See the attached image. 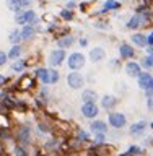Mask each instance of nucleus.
Instances as JSON below:
<instances>
[{
    "mask_svg": "<svg viewBox=\"0 0 153 156\" xmlns=\"http://www.w3.org/2000/svg\"><path fill=\"white\" fill-rule=\"evenodd\" d=\"M78 44H80L82 47H86V46H88V41H86V39H80V41H78Z\"/></svg>",
    "mask_w": 153,
    "mask_h": 156,
    "instance_id": "4c0bfd02",
    "label": "nucleus"
},
{
    "mask_svg": "<svg viewBox=\"0 0 153 156\" xmlns=\"http://www.w3.org/2000/svg\"><path fill=\"white\" fill-rule=\"evenodd\" d=\"M7 58H8V55H7V54H5V52H2V51H0V67H2V65H3V63H5V62H7Z\"/></svg>",
    "mask_w": 153,
    "mask_h": 156,
    "instance_id": "72a5a7b5",
    "label": "nucleus"
},
{
    "mask_svg": "<svg viewBox=\"0 0 153 156\" xmlns=\"http://www.w3.org/2000/svg\"><path fill=\"white\" fill-rule=\"evenodd\" d=\"M153 46V31L147 36V47H151Z\"/></svg>",
    "mask_w": 153,
    "mask_h": 156,
    "instance_id": "f704fd0d",
    "label": "nucleus"
},
{
    "mask_svg": "<svg viewBox=\"0 0 153 156\" xmlns=\"http://www.w3.org/2000/svg\"><path fill=\"white\" fill-rule=\"evenodd\" d=\"M24 68H26V62H24V60H20V58L12 65V70H13V72H23Z\"/></svg>",
    "mask_w": 153,
    "mask_h": 156,
    "instance_id": "a878e982",
    "label": "nucleus"
},
{
    "mask_svg": "<svg viewBox=\"0 0 153 156\" xmlns=\"http://www.w3.org/2000/svg\"><path fill=\"white\" fill-rule=\"evenodd\" d=\"M119 57L121 58H134L135 57V51L130 44L127 42H122L119 46Z\"/></svg>",
    "mask_w": 153,
    "mask_h": 156,
    "instance_id": "9b49d317",
    "label": "nucleus"
},
{
    "mask_svg": "<svg viewBox=\"0 0 153 156\" xmlns=\"http://www.w3.org/2000/svg\"><path fill=\"white\" fill-rule=\"evenodd\" d=\"M98 99V94L93 90H85L82 93V101L83 102H96Z\"/></svg>",
    "mask_w": 153,
    "mask_h": 156,
    "instance_id": "a211bd4d",
    "label": "nucleus"
},
{
    "mask_svg": "<svg viewBox=\"0 0 153 156\" xmlns=\"http://www.w3.org/2000/svg\"><path fill=\"white\" fill-rule=\"evenodd\" d=\"M126 73L129 76H132V78H137L142 73L140 63H137V62H127L126 63Z\"/></svg>",
    "mask_w": 153,
    "mask_h": 156,
    "instance_id": "f8f14e48",
    "label": "nucleus"
},
{
    "mask_svg": "<svg viewBox=\"0 0 153 156\" xmlns=\"http://www.w3.org/2000/svg\"><path fill=\"white\" fill-rule=\"evenodd\" d=\"M44 148H46L47 151H57L59 150V140H56V138L47 140L46 143H44Z\"/></svg>",
    "mask_w": 153,
    "mask_h": 156,
    "instance_id": "b1692460",
    "label": "nucleus"
},
{
    "mask_svg": "<svg viewBox=\"0 0 153 156\" xmlns=\"http://www.w3.org/2000/svg\"><path fill=\"white\" fill-rule=\"evenodd\" d=\"M20 54H21V47H20V46H13L12 51L8 52V57L10 58H18Z\"/></svg>",
    "mask_w": 153,
    "mask_h": 156,
    "instance_id": "c756f323",
    "label": "nucleus"
},
{
    "mask_svg": "<svg viewBox=\"0 0 153 156\" xmlns=\"http://www.w3.org/2000/svg\"><path fill=\"white\" fill-rule=\"evenodd\" d=\"M100 114V107L96 106V102H83L82 106V115L86 119H95Z\"/></svg>",
    "mask_w": 153,
    "mask_h": 156,
    "instance_id": "423d86ee",
    "label": "nucleus"
},
{
    "mask_svg": "<svg viewBox=\"0 0 153 156\" xmlns=\"http://www.w3.org/2000/svg\"><path fill=\"white\" fill-rule=\"evenodd\" d=\"M67 65L70 70L73 72H77V70H80V68L85 65V55L80 52H73L68 55V60H67Z\"/></svg>",
    "mask_w": 153,
    "mask_h": 156,
    "instance_id": "7ed1b4c3",
    "label": "nucleus"
},
{
    "mask_svg": "<svg viewBox=\"0 0 153 156\" xmlns=\"http://www.w3.org/2000/svg\"><path fill=\"white\" fill-rule=\"evenodd\" d=\"M107 124H109L112 129L121 130L127 125V117H126V114H122V112H111V114L107 115Z\"/></svg>",
    "mask_w": 153,
    "mask_h": 156,
    "instance_id": "f03ea898",
    "label": "nucleus"
},
{
    "mask_svg": "<svg viewBox=\"0 0 153 156\" xmlns=\"http://www.w3.org/2000/svg\"><path fill=\"white\" fill-rule=\"evenodd\" d=\"M67 85L72 88V90H80V88L85 85V78H83L82 73L78 72H72L67 75Z\"/></svg>",
    "mask_w": 153,
    "mask_h": 156,
    "instance_id": "39448f33",
    "label": "nucleus"
},
{
    "mask_svg": "<svg viewBox=\"0 0 153 156\" xmlns=\"http://www.w3.org/2000/svg\"><path fill=\"white\" fill-rule=\"evenodd\" d=\"M132 42H134V46H137V47H147V36L142 33H135L134 36H132Z\"/></svg>",
    "mask_w": 153,
    "mask_h": 156,
    "instance_id": "f3484780",
    "label": "nucleus"
},
{
    "mask_svg": "<svg viewBox=\"0 0 153 156\" xmlns=\"http://www.w3.org/2000/svg\"><path fill=\"white\" fill-rule=\"evenodd\" d=\"M117 156H127L126 153H121V154H117Z\"/></svg>",
    "mask_w": 153,
    "mask_h": 156,
    "instance_id": "79ce46f5",
    "label": "nucleus"
},
{
    "mask_svg": "<svg viewBox=\"0 0 153 156\" xmlns=\"http://www.w3.org/2000/svg\"><path fill=\"white\" fill-rule=\"evenodd\" d=\"M119 8H121V2H117V0H106L103 12H111V10H119Z\"/></svg>",
    "mask_w": 153,
    "mask_h": 156,
    "instance_id": "412c9836",
    "label": "nucleus"
},
{
    "mask_svg": "<svg viewBox=\"0 0 153 156\" xmlns=\"http://www.w3.org/2000/svg\"><path fill=\"white\" fill-rule=\"evenodd\" d=\"M60 16H62L64 20H72V18H73V13H72V10H62Z\"/></svg>",
    "mask_w": 153,
    "mask_h": 156,
    "instance_id": "2f4dec72",
    "label": "nucleus"
},
{
    "mask_svg": "<svg viewBox=\"0 0 153 156\" xmlns=\"http://www.w3.org/2000/svg\"><path fill=\"white\" fill-rule=\"evenodd\" d=\"M16 141L18 145H28L29 141H31V127L29 125H21L20 129L16 130Z\"/></svg>",
    "mask_w": 153,
    "mask_h": 156,
    "instance_id": "20e7f679",
    "label": "nucleus"
},
{
    "mask_svg": "<svg viewBox=\"0 0 153 156\" xmlns=\"http://www.w3.org/2000/svg\"><path fill=\"white\" fill-rule=\"evenodd\" d=\"M7 80H8V78H7V76H3V75H0V86H3V85H5V83H7Z\"/></svg>",
    "mask_w": 153,
    "mask_h": 156,
    "instance_id": "e433bc0d",
    "label": "nucleus"
},
{
    "mask_svg": "<svg viewBox=\"0 0 153 156\" xmlns=\"http://www.w3.org/2000/svg\"><path fill=\"white\" fill-rule=\"evenodd\" d=\"M77 138L80 141H83V143H88V141H90V133H88L86 130H78L77 132Z\"/></svg>",
    "mask_w": 153,
    "mask_h": 156,
    "instance_id": "cd10ccee",
    "label": "nucleus"
},
{
    "mask_svg": "<svg viewBox=\"0 0 153 156\" xmlns=\"http://www.w3.org/2000/svg\"><path fill=\"white\" fill-rule=\"evenodd\" d=\"M72 44H73V37L72 36H65V37H62V39H59V41H57V46L60 47L62 51L65 47H70Z\"/></svg>",
    "mask_w": 153,
    "mask_h": 156,
    "instance_id": "5701e85b",
    "label": "nucleus"
},
{
    "mask_svg": "<svg viewBox=\"0 0 153 156\" xmlns=\"http://www.w3.org/2000/svg\"><path fill=\"white\" fill-rule=\"evenodd\" d=\"M101 106H103V109H106V111L114 109V107L117 106V98L112 96V94L103 96V98H101Z\"/></svg>",
    "mask_w": 153,
    "mask_h": 156,
    "instance_id": "ddd939ff",
    "label": "nucleus"
},
{
    "mask_svg": "<svg viewBox=\"0 0 153 156\" xmlns=\"http://www.w3.org/2000/svg\"><path fill=\"white\" fill-rule=\"evenodd\" d=\"M20 41H21V34H20V31H16V29H15V31L10 33V42L15 44V46H18Z\"/></svg>",
    "mask_w": 153,
    "mask_h": 156,
    "instance_id": "bb28decb",
    "label": "nucleus"
},
{
    "mask_svg": "<svg viewBox=\"0 0 153 156\" xmlns=\"http://www.w3.org/2000/svg\"><path fill=\"white\" fill-rule=\"evenodd\" d=\"M36 76H38L39 81L44 83V85H51V83L59 81V72L54 70V68H38Z\"/></svg>",
    "mask_w": 153,
    "mask_h": 156,
    "instance_id": "f257e3e1",
    "label": "nucleus"
},
{
    "mask_svg": "<svg viewBox=\"0 0 153 156\" xmlns=\"http://www.w3.org/2000/svg\"><path fill=\"white\" fill-rule=\"evenodd\" d=\"M38 130H39V133H49V132H51V127H49L46 122H39Z\"/></svg>",
    "mask_w": 153,
    "mask_h": 156,
    "instance_id": "7c9ffc66",
    "label": "nucleus"
},
{
    "mask_svg": "<svg viewBox=\"0 0 153 156\" xmlns=\"http://www.w3.org/2000/svg\"><path fill=\"white\" fill-rule=\"evenodd\" d=\"M90 130L95 135H98V133L106 135L107 133V124H106L104 120H93L91 124H90Z\"/></svg>",
    "mask_w": 153,
    "mask_h": 156,
    "instance_id": "9d476101",
    "label": "nucleus"
},
{
    "mask_svg": "<svg viewBox=\"0 0 153 156\" xmlns=\"http://www.w3.org/2000/svg\"><path fill=\"white\" fill-rule=\"evenodd\" d=\"M151 73L150 72H142L139 76H137V85H139V88H142V90H147V86L150 85V81H151Z\"/></svg>",
    "mask_w": 153,
    "mask_h": 156,
    "instance_id": "4468645a",
    "label": "nucleus"
},
{
    "mask_svg": "<svg viewBox=\"0 0 153 156\" xmlns=\"http://www.w3.org/2000/svg\"><path fill=\"white\" fill-rule=\"evenodd\" d=\"M145 96L147 98H153V78H151L150 85L147 86V90H145Z\"/></svg>",
    "mask_w": 153,
    "mask_h": 156,
    "instance_id": "473e14b6",
    "label": "nucleus"
},
{
    "mask_svg": "<svg viewBox=\"0 0 153 156\" xmlns=\"http://www.w3.org/2000/svg\"><path fill=\"white\" fill-rule=\"evenodd\" d=\"M104 49L103 47H95V49H91L90 51V58L93 62H100V60H103L104 58Z\"/></svg>",
    "mask_w": 153,
    "mask_h": 156,
    "instance_id": "dca6fc26",
    "label": "nucleus"
},
{
    "mask_svg": "<svg viewBox=\"0 0 153 156\" xmlns=\"http://www.w3.org/2000/svg\"><path fill=\"white\" fill-rule=\"evenodd\" d=\"M13 154H15V156H28L26 150H24V146H21V145H15V146H13Z\"/></svg>",
    "mask_w": 153,
    "mask_h": 156,
    "instance_id": "c85d7f7f",
    "label": "nucleus"
},
{
    "mask_svg": "<svg viewBox=\"0 0 153 156\" xmlns=\"http://www.w3.org/2000/svg\"><path fill=\"white\" fill-rule=\"evenodd\" d=\"M34 33H36V28H34L33 24H26V26L23 28V31H20L21 39H31L34 36Z\"/></svg>",
    "mask_w": 153,
    "mask_h": 156,
    "instance_id": "aec40b11",
    "label": "nucleus"
},
{
    "mask_svg": "<svg viewBox=\"0 0 153 156\" xmlns=\"http://www.w3.org/2000/svg\"><path fill=\"white\" fill-rule=\"evenodd\" d=\"M3 153H5V145H3V141L0 140V156H2Z\"/></svg>",
    "mask_w": 153,
    "mask_h": 156,
    "instance_id": "58836bf2",
    "label": "nucleus"
},
{
    "mask_svg": "<svg viewBox=\"0 0 153 156\" xmlns=\"http://www.w3.org/2000/svg\"><path fill=\"white\" fill-rule=\"evenodd\" d=\"M33 86H34V80L31 76H23L18 83V90H29Z\"/></svg>",
    "mask_w": 153,
    "mask_h": 156,
    "instance_id": "6ab92c4d",
    "label": "nucleus"
},
{
    "mask_svg": "<svg viewBox=\"0 0 153 156\" xmlns=\"http://www.w3.org/2000/svg\"><path fill=\"white\" fill-rule=\"evenodd\" d=\"M150 129L153 130V120H151V124H150Z\"/></svg>",
    "mask_w": 153,
    "mask_h": 156,
    "instance_id": "a19ab883",
    "label": "nucleus"
},
{
    "mask_svg": "<svg viewBox=\"0 0 153 156\" xmlns=\"http://www.w3.org/2000/svg\"><path fill=\"white\" fill-rule=\"evenodd\" d=\"M7 7L13 12H20L21 10V0H7Z\"/></svg>",
    "mask_w": 153,
    "mask_h": 156,
    "instance_id": "393cba45",
    "label": "nucleus"
},
{
    "mask_svg": "<svg viewBox=\"0 0 153 156\" xmlns=\"http://www.w3.org/2000/svg\"><path fill=\"white\" fill-rule=\"evenodd\" d=\"M147 127H148V124H147V120H139V122H134V124L130 125V135L134 136H142L145 133Z\"/></svg>",
    "mask_w": 153,
    "mask_h": 156,
    "instance_id": "6e6552de",
    "label": "nucleus"
},
{
    "mask_svg": "<svg viewBox=\"0 0 153 156\" xmlns=\"http://www.w3.org/2000/svg\"><path fill=\"white\" fill-rule=\"evenodd\" d=\"M15 21H16L18 24H31L36 21V13L33 12V10H26V12L23 13H18L16 16H15Z\"/></svg>",
    "mask_w": 153,
    "mask_h": 156,
    "instance_id": "0eeeda50",
    "label": "nucleus"
},
{
    "mask_svg": "<svg viewBox=\"0 0 153 156\" xmlns=\"http://www.w3.org/2000/svg\"><path fill=\"white\" fill-rule=\"evenodd\" d=\"M147 106H148V111H153V98H147Z\"/></svg>",
    "mask_w": 153,
    "mask_h": 156,
    "instance_id": "c9c22d12",
    "label": "nucleus"
},
{
    "mask_svg": "<svg viewBox=\"0 0 153 156\" xmlns=\"http://www.w3.org/2000/svg\"><path fill=\"white\" fill-rule=\"evenodd\" d=\"M140 67H142V68H145V72H148L150 68H153V55H148V54H147V55L142 58Z\"/></svg>",
    "mask_w": 153,
    "mask_h": 156,
    "instance_id": "4be33fe9",
    "label": "nucleus"
},
{
    "mask_svg": "<svg viewBox=\"0 0 153 156\" xmlns=\"http://www.w3.org/2000/svg\"><path fill=\"white\" fill-rule=\"evenodd\" d=\"M142 24H145V21L142 20L140 15L137 13V15H134V16H132V18L129 20V21H127L126 28H127V29H139V28L142 26Z\"/></svg>",
    "mask_w": 153,
    "mask_h": 156,
    "instance_id": "2eb2a0df",
    "label": "nucleus"
},
{
    "mask_svg": "<svg viewBox=\"0 0 153 156\" xmlns=\"http://www.w3.org/2000/svg\"><path fill=\"white\" fill-rule=\"evenodd\" d=\"M29 3H31V0H21V8L23 7H29Z\"/></svg>",
    "mask_w": 153,
    "mask_h": 156,
    "instance_id": "ea45409f",
    "label": "nucleus"
},
{
    "mask_svg": "<svg viewBox=\"0 0 153 156\" xmlns=\"http://www.w3.org/2000/svg\"><path fill=\"white\" fill-rule=\"evenodd\" d=\"M64 60H65V51H62V49L52 51L51 57H49V62H51V65H52V67H59Z\"/></svg>",
    "mask_w": 153,
    "mask_h": 156,
    "instance_id": "1a4fd4ad",
    "label": "nucleus"
}]
</instances>
